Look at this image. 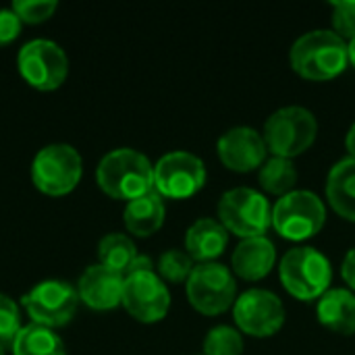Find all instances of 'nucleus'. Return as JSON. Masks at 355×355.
Wrapping results in <instances>:
<instances>
[{
    "mask_svg": "<svg viewBox=\"0 0 355 355\" xmlns=\"http://www.w3.org/2000/svg\"><path fill=\"white\" fill-rule=\"evenodd\" d=\"M327 218L322 200L308 189L285 193L272 208V227L287 239L302 241L314 237Z\"/></svg>",
    "mask_w": 355,
    "mask_h": 355,
    "instance_id": "nucleus-6",
    "label": "nucleus"
},
{
    "mask_svg": "<svg viewBox=\"0 0 355 355\" xmlns=\"http://www.w3.org/2000/svg\"><path fill=\"white\" fill-rule=\"evenodd\" d=\"M19 71L37 89H56L69 71L64 50L50 40H31L19 50Z\"/></svg>",
    "mask_w": 355,
    "mask_h": 355,
    "instance_id": "nucleus-11",
    "label": "nucleus"
},
{
    "mask_svg": "<svg viewBox=\"0 0 355 355\" xmlns=\"http://www.w3.org/2000/svg\"><path fill=\"white\" fill-rule=\"evenodd\" d=\"M347 52H349V60L355 64V37L354 40H349V44H347Z\"/></svg>",
    "mask_w": 355,
    "mask_h": 355,
    "instance_id": "nucleus-33",
    "label": "nucleus"
},
{
    "mask_svg": "<svg viewBox=\"0 0 355 355\" xmlns=\"http://www.w3.org/2000/svg\"><path fill=\"white\" fill-rule=\"evenodd\" d=\"M96 179L110 198L131 202L154 189V166L141 152L119 148L100 160Z\"/></svg>",
    "mask_w": 355,
    "mask_h": 355,
    "instance_id": "nucleus-1",
    "label": "nucleus"
},
{
    "mask_svg": "<svg viewBox=\"0 0 355 355\" xmlns=\"http://www.w3.org/2000/svg\"><path fill=\"white\" fill-rule=\"evenodd\" d=\"M277 260L275 243L268 237H250L243 239L233 252V270L245 281L264 279Z\"/></svg>",
    "mask_w": 355,
    "mask_h": 355,
    "instance_id": "nucleus-16",
    "label": "nucleus"
},
{
    "mask_svg": "<svg viewBox=\"0 0 355 355\" xmlns=\"http://www.w3.org/2000/svg\"><path fill=\"white\" fill-rule=\"evenodd\" d=\"M233 318L239 331L252 337H270L285 324V306L272 291L248 289L235 300Z\"/></svg>",
    "mask_w": 355,
    "mask_h": 355,
    "instance_id": "nucleus-10",
    "label": "nucleus"
},
{
    "mask_svg": "<svg viewBox=\"0 0 355 355\" xmlns=\"http://www.w3.org/2000/svg\"><path fill=\"white\" fill-rule=\"evenodd\" d=\"M327 198L335 212L355 223V158L339 160L327 179Z\"/></svg>",
    "mask_w": 355,
    "mask_h": 355,
    "instance_id": "nucleus-19",
    "label": "nucleus"
},
{
    "mask_svg": "<svg viewBox=\"0 0 355 355\" xmlns=\"http://www.w3.org/2000/svg\"><path fill=\"white\" fill-rule=\"evenodd\" d=\"M349 62L345 40L331 29H314L295 40L291 46L293 69L312 81H327L343 73Z\"/></svg>",
    "mask_w": 355,
    "mask_h": 355,
    "instance_id": "nucleus-2",
    "label": "nucleus"
},
{
    "mask_svg": "<svg viewBox=\"0 0 355 355\" xmlns=\"http://www.w3.org/2000/svg\"><path fill=\"white\" fill-rule=\"evenodd\" d=\"M345 144H347V150H349L352 158H355V123L349 127V131H347V139H345Z\"/></svg>",
    "mask_w": 355,
    "mask_h": 355,
    "instance_id": "nucleus-32",
    "label": "nucleus"
},
{
    "mask_svg": "<svg viewBox=\"0 0 355 355\" xmlns=\"http://www.w3.org/2000/svg\"><path fill=\"white\" fill-rule=\"evenodd\" d=\"M21 33V19L15 10L2 8L0 10V46L12 42Z\"/></svg>",
    "mask_w": 355,
    "mask_h": 355,
    "instance_id": "nucleus-29",
    "label": "nucleus"
},
{
    "mask_svg": "<svg viewBox=\"0 0 355 355\" xmlns=\"http://www.w3.org/2000/svg\"><path fill=\"white\" fill-rule=\"evenodd\" d=\"M56 0H15L12 10L19 15L21 21L27 23H42L48 17H52V12L56 10Z\"/></svg>",
    "mask_w": 355,
    "mask_h": 355,
    "instance_id": "nucleus-26",
    "label": "nucleus"
},
{
    "mask_svg": "<svg viewBox=\"0 0 355 355\" xmlns=\"http://www.w3.org/2000/svg\"><path fill=\"white\" fill-rule=\"evenodd\" d=\"M123 272L104 264L89 266L79 279V297L94 310H110L123 302Z\"/></svg>",
    "mask_w": 355,
    "mask_h": 355,
    "instance_id": "nucleus-15",
    "label": "nucleus"
},
{
    "mask_svg": "<svg viewBox=\"0 0 355 355\" xmlns=\"http://www.w3.org/2000/svg\"><path fill=\"white\" fill-rule=\"evenodd\" d=\"M220 225L243 237H262L272 225V210L264 193L252 187H235L223 193L218 202Z\"/></svg>",
    "mask_w": 355,
    "mask_h": 355,
    "instance_id": "nucleus-4",
    "label": "nucleus"
},
{
    "mask_svg": "<svg viewBox=\"0 0 355 355\" xmlns=\"http://www.w3.org/2000/svg\"><path fill=\"white\" fill-rule=\"evenodd\" d=\"M341 275H343V281L355 289V248L347 252L345 260H343V266H341Z\"/></svg>",
    "mask_w": 355,
    "mask_h": 355,
    "instance_id": "nucleus-30",
    "label": "nucleus"
},
{
    "mask_svg": "<svg viewBox=\"0 0 355 355\" xmlns=\"http://www.w3.org/2000/svg\"><path fill=\"white\" fill-rule=\"evenodd\" d=\"M79 304V293L64 281H42L25 297L23 306L35 324L54 329L67 324Z\"/></svg>",
    "mask_w": 355,
    "mask_h": 355,
    "instance_id": "nucleus-12",
    "label": "nucleus"
},
{
    "mask_svg": "<svg viewBox=\"0 0 355 355\" xmlns=\"http://www.w3.org/2000/svg\"><path fill=\"white\" fill-rule=\"evenodd\" d=\"M123 306L141 322H156L166 316L171 295L162 279L154 270L125 275Z\"/></svg>",
    "mask_w": 355,
    "mask_h": 355,
    "instance_id": "nucleus-13",
    "label": "nucleus"
},
{
    "mask_svg": "<svg viewBox=\"0 0 355 355\" xmlns=\"http://www.w3.org/2000/svg\"><path fill=\"white\" fill-rule=\"evenodd\" d=\"M295 181H297V171H295L291 158L272 156L260 168V183L268 193L283 198L285 193H289L293 189Z\"/></svg>",
    "mask_w": 355,
    "mask_h": 355,
    "instance_id": "nucleus-22",
    "label": "nucleus"
},
{
    "mask_svg": "<svg viewBox=\"0 0 355 355\" xmlns=\"http://www.w3.org/2000/svg\"><path fill=\"white\" fill-rule=\"evenodd\" d=\"M15 355H67L60 337L42 324H29L19 331L12 341Z\"/></svg>",
    "mask_w": 355,
    "mask_h": 355,
    "instance_id": "nucleus-21",
    "label": "nucleus"
},
{
    "mask_svg": "<svg viewBox=\"0 0 355 355\" xmlns=\"http://www.w3.org/2000/svg\"><path fill=\"white\" fill-rule=\"evenodd\" d=\"M333 25L341 37H355V0L333 2Z\"/></svg>",
    "mask_w": 355,
    "mask_h": 355,
    "instance_id": "nucleus-28",
    "label": "nucleus"
},
{
    "mask_svg": "<svg viewBox=\"0 0 355 355\" xmlns=\"http://www.w3.org/2000/svg\"><path fill=\"white\" fill-rule=\"evenodd\" d=\"M154 264H152V260L148 258V256H137L131 264H129V268L125 270V275H131V272H144V270H154L152 268ZM123 275V277H125Z\"/></svg>",
    "mask_w": 355,
    "mask_h": 355,
    "instance_id": "nucleus-31",
    "label": "nucleus"
},
{
    "mask_svg": "<svg viewBox=\"0 0 355 355\" xmlns=\"http://www.w3.org/2000/svg\"><path fill=\"white\" fill-rule=\"evenodd\" d=\"M206 183L204 162L189 152H168L154 166V189L173 200L198 193Z\"/></svg>",
    "mask_w": 355,
    "mask_h": 355,
    "instance_id": "nucleus-9",
    "label": "nucleus"
},
{
    "mask_svg": "<svg viewBox=\"0 0 355 355\" xmlns=\"http://www.w3.org/2000/svg\"><path fill=\"white\" fill-rule=\"evenodd\" d=\"M243 339L237 329L220 324L214 327L204 339V355H241Z\"/></svg>",
    "mask_w": 355,
    "mask_h": 355,
    "instance_id": "nucleus-24",
    "label": "nucleus"
},
{
    "mask_svg": "<svg viewBox=\"0 0 355 355\" xmlns=\"http://www.w3.org/2000/svg\"><path fill=\"white\" fill-rule=\"evenodd\" d=\"M193 270V260L183 250H166L158 260V272L160 279H166L168 283H183L189 279Z\"/></svg>",
    "mask_w": 355,
    "mask_h": 355,
    "instance_id": "nucleus-25",
    "label": "nucleus"
},
{
    "mask_svg": "<svg viewBox=\"0 0 355 355\" xmlns=\"http://www.w3.org/2000/svg\"><path fill=\"white\" fill-rule=\"evenodd\" d=\"M187 297L196 310L214 316L235 304L237 285L225 264L200 262L187 279Z\"/></svg>",
    "mask_w": 355,
    "mask_h": 355,
    "instance_id": "nucleus-7",
    "label": "nucleus"
},
{
    "mask_svg": "<svg viewBox=\"0 0 355 355\" xmlns=\"http://www.w3.org/2000/svg\"><path fill=\"white\" fill-rule=\"evenodd\" d=\"M33 183L48 196L69 193L81 179V156L69 144H52L37 152L31 166Z\"/></svg>",
    "mask_w": 355,
    "mask_h": 355,
    "instance_id": "nucleus-8",
    "label": "nucleus"
},
{
    "mask_svg": "<svg viewBox=\"0 0 355 355\" xmlns=\"http://www.w3.org/2000/svg\"><path fill=\"white\" fill-rule=\"evenodd\" d=\"M164 202L162 196L152 189L150 193L135 198L127 204L125 208V225L133 235L139 237H148L152 233H156L162 223H164Z\"/></svg>",
    "mask_w": 355,
    "mask_h": 355,
    "instance_id": "nucleus-20",
    "label": "nucleus"
},
{
    "mask_svg": "<svg viewBox=\"0 0 355 355\" xmlns=\"http://www.w3.org/2000/svg\"><path fill=\"white\" fill-rule=\"evenodd\" d=\"M98 256H100V264L125 275L129 264L137 258V252H135L133 241L127 235L110 233V235L102 237V241L98 245Z\"/></svg>",
    "mask_w": 355,
    "mask_h": 355,
    "instance_id": "nucleus-23",
    "label": "nucleus"
},
{
    "mask_svg": "<svg viewBox=\"0 0 355 355\" xmlns=\"http://www.w3.org/2000/svg\"><path fill=\"white\" fill-rule=\"evenodd\" d=\"M227 241L229 231L214 218H200L185 233V250L198 262H214L225 252Z\"/></svg>",
    "mask_w": 355,
    "mask_h": 355,
    "instance_id": "nucleus-17",
    "label": "nucleus"
},
{
    "mask_svg": "<svg viewBox=\"0 0 355 355\" xmlns=\"http://www.w3.org/2000/svg\"><path fill=\"white\" fill-rule=\"evenodd\" d=\"M216 150L223 164L239 173H248L262 166L266 162V152H268L264 135H260L256 129L245 125L229 129L218 139Z\"/></svg>",
    "mask_w": 355,
    "mask_h": 355,
    "instance_id": "nucleus-14",
    "label": "nucleus"
},
{
    "mask_svg": "<svg viewBox=\"0 0 355 355\" xmlns=\"http://www.w3.org/2000/svg\"><path fill=\"white\" fill-rule=\"evenodd\" d=\"M281 283L297 300H318L329 291L333 268L329 258L310 245L289 250L281 260Z\"/></svg>",
    "mask_w": 355,
    "mask_h": 355,
    "instance_id": "nucleus-3",
    "label": "nucleus"
},
{
    "mask_svg": "<svg viewBox=\"0 0 355 355\" xmlns=\"http://www.w3.org/2000/svg\"><path fill=\"white\" fill-rule=\"evenodd\" d=\"M0 355H4V349H2V345H0Z\"/></svg>",
    "mask_w": 355,
    "mask_h": 355,
    "instance_id": "nucleus-34",
    "label": "nucleus"
},
{
    "mask_svg": "<svg viewBox=\"0 0 355 355\" xmlns=\"http://www.w3.org/2000/svg\"><path fill=\"white\" fill-rule=\"evenodd\" d=\"M19 331H21L19 308L8 295L0 293V339L2 341H8V339L15 341Z\"/></svg>",
    "mask_w": 355,
    "mask_h": 355,
    "instance_id": "nucleus-27",
    "label": "nucleus"
},
{
    "mask_svg": "<svg viewBox=\"0 0 355 355\" xmlns=\"http://www.w3.org/2000/svg\"><path fill=\"white\" fill-rule=\"evenodd\" d=\"M316 314L320 324L333 333H355V295L349 289H329L318 297Z\"/></svg>",
    "mask_w": 355,
    "mask_h": 355,
    "instance_id": "nucleus-18",
    "label": "nucleus"
},
{
    "mask_svg": "<svg viewBox=\"0 0 355 355\" xmlns=\"http://www.w3.org/2000/svg\"><path fill=\"white\" fill-rule=\"evenodd\" d=\"M318 133L316 116L304 106H285L272 112L264 125L266 148L281 158L302 154L312 146Z\"/></svg>",
    "mask_w": 355,
    "mask_h": 355,
    "instance_id": "nucleus-5",
    "label": "nucleus"
}]
</instances>
